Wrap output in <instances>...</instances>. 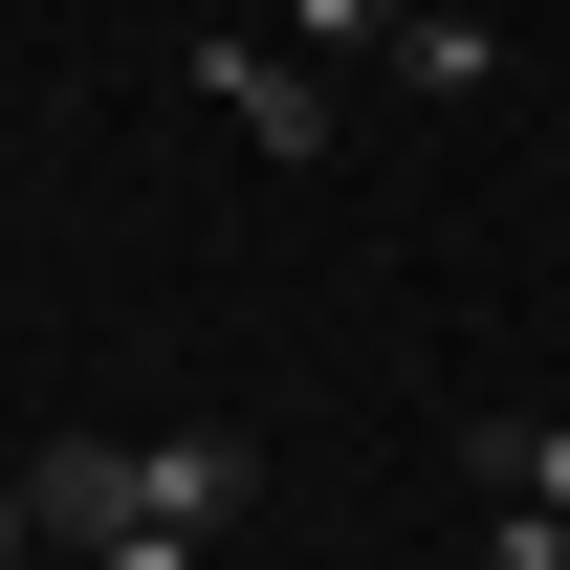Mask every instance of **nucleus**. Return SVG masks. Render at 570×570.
Listing matches in <instances>:
<instances>
[{
    "label": "nucleus",
    "instance_id": "1",
    "mask_svg": "<svg viewBox=\"0 0 570 570\" xmlns=\"http://www.w3.org/2000/svg\"><path fill=\"white\" fill-rule=\"evenodd\" d=\"M22 504H45V549H132V527H154V439H45V461H22Z\"/></svg>",
    "mask_w": 570,
    "mask_h": 570
},
{
    "label": "nucleus",
    "instance_id": "2",
    "mask_svg": "<svg viewBox=\"0 0 570 570\" xmlns=\"http://www.w3.org/2000/svg\"><path fill=\"white\" fill-rule=\"evenodd\" d=\"M198 110H242V154H285V176H307V154L352 132V110H330V67H307V45H198Z\"/></svg>",
    "mask_w": 570,
    "mask_h": 570
},
{
    "label": "nucleus",
    "instance_id": "3",
    "mask_svg": "<svg viewBox=\"0 0 570 570\" xmlns=\"http://www.w3.org/2000/svg\"><path fill=\"white\" fill-rule=\"evenodd\" d=\"M242 504H264V439H242V417H176V439H154V527H242Z\"/></svg>",
    "mask_w": 570,
    "mask_h": 570
},
{
    "label": "nucleus",
    "instance_id": "4",
    "mask_svg": "<svg viewBox=\"0 0 570 570\" xmlns=\"http://www.w3.org/2000/svg\"><path fill=\"white\" fill-rule=\"evenodd\" d=\"M461 461H483L504 504H570V417H483V439H461Z\"/></svg>",
    "mask_w": 570,
    "mask_h": 570
},
{
    "label": "nucleus",
    "instance_id": "5",
    "mask_svg": "<svg viewBox=\"0 0 570 570\" xmlns=\"http://www.w3.org/2000/svg\"><path fill=\"white\" fill-rule=\"evenodd\" d=\"M483 67H504V45L461 22V0H417V22H395V88H483Z\"/></svg>",
    "mask_w": 570,
    "mask_h": 570
},
{
    "label": "nucleus",
    "instance_id": "6",
    "mask_svg": "<svg viewBox=\"0 0 570 570\" xmlns=\"http://www.w3.org/2000/svg\"><path fill=\"white\" fill-rule=\"evenodd\" d=\"M285 22H307V67H395V22H417V0H285Z\"/></svg>",
    "mask_w": 570,
    "mask_h": 570
},
{
    "label": "nucleus",
    "instance_id": "7",
    "mask_svg": "<svg viewBox=\"0 0 570 570\" xmlns=\"http://www.w3.org/2000/svg\"><path fill=\"white\" fill-rule=\"evenodd\" d=\"M483 570H570V504H504L483 483Z\"/></svg>",
    "mask_w": 570,
    "mask_h": 570
},
{
    "label": "nucleus",
    "instance_id": "8",
    "mask_svg": "<svg viewBox=\"0 0 570 570\" xmlns=\"http://www.w3.org/2000/svg\"><path fill=\"white\" fill-rule=\"evenodd\" d=\"M219 549V527H132V549H88V570H198Z\"/></svg>",
    "mask_w": 570,
    "mask_h": 570
},
{
    "label": "nucleus",
    "instance_id": "9",
    "mask_svg": "<svg viewBox=\"0 0 570 570\" xmlns=\"http://www.w3.org/2000/svg\"><path fill=\"white\" fill-rule=\"evenodd\" d=\"M22 549H45V504H22V483H0V570H22Z\"/></svg>",
    "mask_w": 570,
    "mask_h": 570
}]
</instances>
